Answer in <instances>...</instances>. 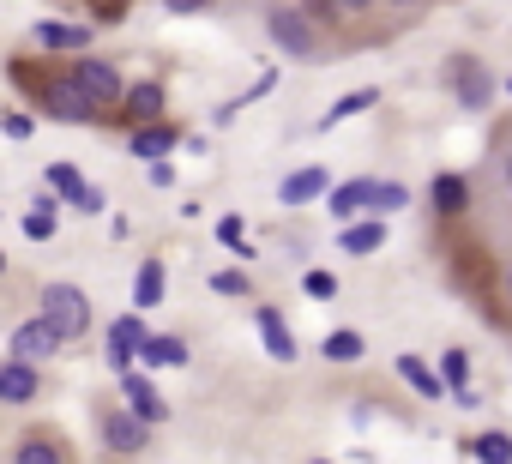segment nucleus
Returning a JSON list of instances; mask_svg holds the SVG:
<instances>
[{"mask_svg": "<svg viewBox=\"0 0 512 464\" xmlns=\"http://www.w3.org/2000/svg\"><path fill=\"white\" fill-rule=\"evenodd\" d=\"M398 374H404V380H410L422 398H446V374H434L422 356H398Z\"/></svg>", "mask_w": 512, "mask_h": 464, "instance_id": "16", "label": "nucleus"}, {"mask_svg": "<svg viewBox=\"0 0 512 464\" xmlns=\"http://www.w3.org/2000/svg\"><path fill=\"white\" fill-rule=\"evenodd\" d=\"M500 181H506V193H512V151H506V163H500Z\"/></svg>", "mask_w": 512, "mask_h": 464, "instance_id": "34", "label": "nucleus"}, {"mask_svg": "<svg viewBox=\"0 0 512 464\" xmlns=\"http://www.w3.org/2000/svg\"><path fill=\"white\" fill-rule=\"evenodd\" d=\"M169 145H175V133H169L163 121H151V127H139V133H133V157H139V163H145V157H151V163H163V151H169Z\"/></svg>", "mask_w": 512, "mask_h": 464, "instance_id": "17", "label": "nucleus"}, {"mask_svg": "<svg viewBox=\"0 0 512 464\" xmlns=\"http://www.w3.org/2000/svg\"><path fill=\"white\" fill-rule=\"evenodd\" d=\"M410 205V187L404 181H374V211L386 217V211H404Z\"/></svg>", "mask_w": 512, "mask_h": 464, "instance_id": "25", "label": "nucleus"}, {"mask_svg": "<svg viewBox=\"0 0 512 464\" xmlns=\"http://www.w3.org/2000/svg\"><path fill=\"white\" fill-rule=\"evenodd\" d=\"M338 248H344V254H356V260L380 254V248H386V223H380V217H368V223H344Z\"/></svg>", "mask_w": 512, "mask_h": 464, "instance_id": "11", "label": "nucleus"}, {"mask_svg": "<svg viewBox=\"0 0 512 464\" xmlns=\"http://www.w3.org/2000/svg\"><path fill=\"white\" fill-rule=\"evenodd\" d=\"M434 205H440V211H464V205H470L464 175H440V181H434Z\"/></svg>", "mask_w": 512, "mask_h": 464, "instance_id": "24", "label": "nucleus"}, {"mask_svg": "<svg viewBox=\"0 0 512 464\" xmlns=\"http://www.w3.org/2000/svg\"><path fill=\"white\" fill-rule=\"evenodd\" d=\"M302 290H308L314 302H332V296H338V278H332V272H308V278H302Z\"/></svg>", "mask_w": 512, "mask_h": 464, "instance_id": "30", "label": "nucleus"}, {"mask_svg": "<svg viewBox=\"0 0 512 464\" xmlns=\"http://www.w3.org/2000/svg\"><path fill=\"white\" fill-rule=\"evenodd\" d=\"M127 115H133L139 127L157 121V115H163V85H133V91H127Z\"/></svg>", "mask_w": 512, "mask_h": 464, "instance_id": "20", "label": "nucleus"}, {"mask_svg": "<svg viewBox=\"0 0 512 464\" xmlns=\"http://www.w3.org/2000/svg\"><path fill=\"white\" fill-rule=\"evenodd\" d=\"M73 79L85 85L91 103H115V97H121V73H115L109 61H97V55H79V61H73Z\"/></svg>", "mask_w": 512, "mask_h": 464, "instance_id": "6", "label": "nucleus"}, {"mask_svg": "<svg viewBox=\"0 0 512 464\" xmlns=\"http://www.w3.org/2000/svg\"><path fill=\"white\" fill-rule=\"evenodd\" d=\"M61 344H67V332H61L55 320H43V314H37V320H25V326L13 332V356H19V362H49Z\"/></svg>", "mask_w": 512, "mask_h": 464, "instance_id": "4", "label": "nucleus"}, {"mask_svg": "<svg viewBox=\"0 0 512 464\" xmlns=\"http://www.w3.org/2000/svg\"><path fill=\"white\" fill-rule=\"evenodd\" d=\"M314 464H326V458H314Z\"/></svg>", "mask_w": 512, "mask_h": 464, "instance_id": "36", "label": "nucleus"}, {"mask_svg": "<svg viewBox=\"0 0 512 464\" xmlns=\"http://www.w3.org/2000/svg\"><path fill=\"white\" fill-rule=\"evenodd\" d=\"M145 362H151V368H187V344H181V338H157V332H151Z\"/></svg>", "mask_w": 512, "mask_h": 464, "instance_id": "22", "label": "nucleus"}, {"mask_svg": "<svg viewBox=\"0 0 512 464\" xmlns=\"http://www.w3.org/2000/svg\"><path fill=\"white\" fill-rule=\"evenodd\" d=\"M326 362H362L368 356V344H362V332H350V326H338V332H326Z\"/></svg>", "mask_w": 512, "mask_h": 464, "instance_id": "18", "label": "nucleus"}, {"mask_svg": "<svg viewBox=\"0 0 512 464\" xmlns=\"http://www.w3.org/2000/svg\"><path fill=\"white\" fill-rule=\"evenodd\" d=\"M163 290H169L163 260H145V266L133 272V302H139V308H157V302H163Z\"/></svg>", "mask_w": 512, "mask_h": 464, "instance_id": "14", "label": "nucleus"}, {"mask_svg": "<svg viewBox=\"0 0 512 464\" xmlns=\"http://www.w3.org/2000/svg\"><path fill=\"white\" fill-rule=\"evenodd\" d=\"M55 229H61V223H55V205L25 211V236H31V242H55Z\"/></svg>", "mask_w": 512, "mask_h": 464, "instance_id": "26", "label": "nucleus"}, {"mask_svg": "<svg viewBox=\"0 0 512 464\" xmlns=\"http://www.w3.org/2000/svg\"><path fill=\"white\" fill-rule=\"evenodd\" d=\"M145 428H151V422H145L139 410H103V440H109L115 452H139V446H145Z\"/></svg>", "mask_w": 512, "mask_h": 464, "instance_id": "7", "label": "nucleus"}, {"mask_svg": "<svg viewBox=\"0 0 512 464\" xmlns=\"http://www.w3.org/2000/svg\"><path fill=\"white\" fill-rule=\"evenodd\" d=\"M332 7H338V13H350V19H362V13L374 7V0H332Z\"/></svg>", "mask_w": 512, "mask_h": 464, "instance_id": "33", "label": "nucleus"}, {"mask_svg": "<svg viewBox=\"0 0 512 464\" xmlns=\"http://www.w3.org/2000/svg\"><path fill=\"white\" fill-rule=\"evenodd\" d=\"M446 79H452V91H458V103H464V109H482V103L494 97L488 67H482V61H470V55H452V61H446Z\"/></svg>", "mask_w": 512, "mask_h": 464, "instance_id": "3", "label": "nucleus"}, {"mask_svg": "<svg viewBox=\"0 0 512 464\" xmlns=\"http://www.w3.org/2000/svg\"><path fill=\"white\" fill-rule=\"evenodd\" d=\"M121 392H127V410H139L145 422H169V404L157 398V386H151L145 374H127V380H121Z\"/></svg>", "mask_w": 512, "mask_h": 464, "instance_id": "13", "label": "nucleus"}, {"mask_svg": "<svg viewBox=\"0 0 512 464\" xmlns=\"http://www.w3.org/2000/svg\"><path fill=\"white\" fill-rule=\"evenodd\" d=\"M217 242L235 248V254H247V248H241V242H247V223H241V217H217Z\"/></svg>", "mask_w": 512, "mask_h": 464, "instance_id": "29", "label": "nucleus"}, {"mask_svg": "<svg viewBox=\"0 0 512 464\" xmlns=\"http://www.w3.org/2000/svg\"><path fill=\"white\" fill-rule=\"evenodd\" d=\"M476 464H512V440L506 434H482L476 440Z\"/></svg>", "mask_w": 512, "mask_h": 464, "instance_id": "27", "label": "nucleus"}, {"mask_svg": "<svg viewBox=\"0 0 512 464\" xmlns=\"http://www.w3.org/2000/svg\"><path fill=\"white\" fill-rule=\"evenodd\" d=\"M43 181H49L55 193H67L73 205H85V193H91V181H79V169H73V163H49V175H43Z\"/></svg>", "mask_w": 512, "mask_h": 464, "instance_id": "21", "label": "nucleus"}, {"mask_svg": "<svg viewBox=\"0 0 512 464\" xmlns=\"http://www.w3.org/2000/svg\"><path fill=\"white\" fill-rule=\"evenodd\" d=\"M211 290H217V296H247V278H241V272H217Z\"/></svg>", "mask_w": 512, "mask_h": 464, "instance_id": "31", "label": "nucleus"}, {"mask_svg": "<svg viewBox=\"0 0 512 464\" xmlns=\"http://www.w3.org/2000/svg\"><path fill=\"white\" fill-rule=\"evenodd\" d=\"M37 43L43 49H85L91 31H79V25H37Z\"/></svg>", "mask_w": 512, "mask_h": 464, "instance_id": "23", "label": "nucleus"}, {"mask_svg": "<svg viewBox=\"0 0 512 464\" xmlns=\"http://www.w3.org/2000/svg\"><path fill=\"white\" fill-rule=\"evenodd\" d=\"M440 374H446V386H452V392H464V380H470V362H464V350H446Z\"/></svg>", "mask_w": 512, "mask_h": 464, "instance_id": "28", "label": "nucleus"}, {"mask_svg": "<svg viewBox=\"0 0 512 464\" xmlns=\"http://www.w3.org/2000/svg\"><path fill=\"white\" fill-rule=\"evenodd\" d=\"M13 464H61V446H55L49 434H19Z\"/></svg>", "mask_w": 512, "mask_h": 464, "instance_id": "19", "label": "nucleus"}, {"mask_svg": "<svg viewBox=\"0 0 512 464\" xmlns=\"http://www.w3.org/2000/svg\"><path fill=\"white\" fill-rule=\"evenodd\" d=\"M266 31H272V43H278L290 61H320V37H314V25H308L296 7H272Z\"/></svg>", "mask_w": 512, "mask_h": 464, "instance_id": "1", "label": "nucleus"}, {"mask_svg": "<svg viewBox=\"0 0 512 464\" xmlns=\"http://www.w3.org/2000/svg\"><path fill=\"white\" fill-rule=\"evenodd\" d=\"M43 103H49V115H55V121H91V115H97V103L85 97V85H79L73 73H67V79H55V85L43 91Z\"/></svg>", "mask_w": 512, "mask_h": 464, "instance_id": "5", "label": "nucleus"}, {"mask_svg": "<svg viewBox=\"0 0 512 464\" xmlns=\"http://www.w3.org/2000/svg\"><path fill=\"white\" fill-rule=\"evenodd\" d=\"M260 338H266V356L272 362H296V332L284 326L278 308H260Z\"/></svg>", "mask_w": 512, "mask_h": 464, "instance_id": "12", "label": "nucleus"}, {"mask_svg": "<svg viewBox=\"0 0 512 464\" xmlns=\"http://www.w3.org/2000/svg\"><path fill=\"white\" fill-rule=\"evenodd\" d=\"M163 7H169V13H181V19H187V13H205V7H211V0H163Z\"/></svg>", "mask_w": 512, "mask_h": 464, "instance_id": "32", "label": "nucleus"}, {"mask_svg": "<svg viewBox=\"0 0 512 464\" xmlns=\"http://www.w3.org/2000/svg\"><path fill=\"white\" fill-rule=\"evenodd\" d=\"M43 320H55L67 338H79V332L91 326V296H85L79 284H49V290H43Z\"/></svg>", "mask_w": 512, "mask_h": 464, "instance_id": "2", "label": "nucleus"}, {"mask_svg": "<svg viewBox=\"0 0 512 464\" xmlns=\"http://www.w3.org/2000/svg\"><path fill=\"white\" fill-rule=\"evenodd\" d=\"M0 398H7V404H31L37 398V362L7 356V368H0Z\"/></svg>", "mask_w": 512, "mask_h": 464, "instance_id": "10", "label": "nucleus"}, {"mask_svg": "<svg viewBox=\"0 0 512 464\" xmlns=\"http://www.w3.org/2000/svg\"><path fill=\"white\" fill-rule=\"evenodd\" d=\"M326 211H332L338 223H356V211H374V181H344V187H332V193H326Z\"/></svg>", "mask_w": 512, "mask_h": 464, "instance_id": "9", "label": "nucleus"}, {"mask_svg": "<svg viewBox=\"0 0 512 464\" xmlns=\"http://www.w3.org/2000/svg\"><path fill=\"white\" fill-rule=\"evenodd\" d=\"M374 103H380V91H374V85H362V91H350V97H338V103H332V109L320 115V127H338V121H356V115H368Z\"/></svg>", "mask_w": 512, "mask_h": 464, "instance_id": "15", "label": "nucleus"}, {"mask_svg": "<svg viewBox=\"0 0 512 464\" xmlns=\"http://www.w3.org/2000/svg\"><path fill=\"white\" fill-rule=\"evenodd\" d=\"M326 193H332V175H326L320 163H308V169L284 175V187H278V199H284V205H308V199H326Z\"/></svg>", "mask_w": 512, "mask_h": 464, "instance_id": "8", "label": "nucleus"}, {"mask_svg": "<svg viewBox=\"0 0 512 464\" xmlns=\"http://www.w3.org/2000/svg\"><path fill=\"white\" fill-rule=\"evenodd\" d=\"M506 302H512V272H506Z\"/></svg>", "mask_w": 512, "mask_h": 464, "instance_id": "35", "label": "nucleus"}]
</instances>
